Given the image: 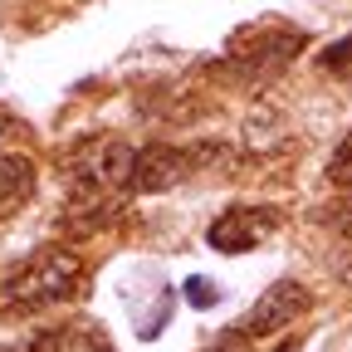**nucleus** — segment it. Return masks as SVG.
<instances>
[{
    "label": "nucleus",
    "instance_id": "obj_11",
    "mask_svg": "<svg viewBox=\"0 0 352 352\" xmlns=\"http://www.w3.org/2000/svg\"><path fill=\"white\" fill-rule=\"evenodd\" d=\"M245 342H250L245 333H230V338H215V342H210V347H201V352H250Z\"/></svg>",
    "mask_w": 352,
    "mask_h": 352
},
{
    "label": "nucleus",
    "instance_id": "obj_13",
    "mask_svg": "<svg viewBox=\"0 0 352 352\" xmlns=\"http://www.w3.org/2000/svg\"><path fill=\"white\" fill-rule=\"evenodd\" d=\"M284 352H289V347H284Z\"/></svg>",
    "mask_w": 352,
    "mask_h": 352
},
{
    "label": "nucleus",
    "instance_id": "obj_7",
    "mask_svg": "<svg viewBox=\"0 0 352 352\" xmlns=\"http://www.w3.org/2000/svg\"><path fill=\"white\" fill-rule=\"evenodd\" d=\"M318 69L333 74V78H347V83H352V34L338 39V44H328V50L318 54Z\"/></svg>",
    "mask_w": 352,
    "mask_h": 352
},
{
    "label": "nucleus",
    "instance_id": "obj_1",
    "mask_svg": "<svg viewBox=\"0 0 352 352\" xmlns=\"http://www.w3.org/2000/svg\"><path fill=\"white\" fill-rule=\"evenodd\" d=\"M83 289V259L69 245H44L0 279V318H30L59 308Z\"/></svg>",
    "mask_w": 352,
    "mask_h": 352
},
{
    "label": "nucleus",
    "instance_id": "obj_9",
    "mask_svg": "<svg viewBox=\"0 0 352 352\" xmlns=\"http://www.w3.org/2000/svg\"><path fill=\"white\" fill-rule=\"evenodd\" d=\"M0 352H59V328H44V333L20 338V342H6Z\"/></svg>",
    "mask_w": 352,
    "mask_h": 352
},
{
    "label": "nucleus",
    "instance_id": "obj_10",
    "mask_svg": "<svg viewBox=\"0 0 352 352\" xmlns=\"http://www.w3.org/2000/svg\"><path fill=\"white\" fill-rule=\"evenodd\" d=\"M186 298H191V308H210V303H215V284H206V279H186Z\"/></svg>",
    "mask_w": 352,
    "mask_h": 352
},
{
    "label": "nucleus",
    "instance_id": "obj_4",
    "mask_svg": "<svg viewBox=\"0 0 352 352\" xmlns=\"http://www.w3.org/2000/svg\"><path fill=\"white\" fill-rule=\"evenodd\" d=\"M279 226H284V215H279L274 206H230L226 215L210 220L206 245L220 250V254H250L254 245L270 240Z\"/></svg>",
    "mask_w": 352,
    "mask_h": 352
},
{
    "label": "nucleus",
    "instance_id": "obj_2",
    "mask_svg": "<svg viewBox=\"0 0 352 352\" xmlns=\"http://www.w3.org/2000/svg\"><path fill=\"white\" fill-rule=\"evenodd\" d=\"M303 44H308V34L303 30H289V25H245L226 44V54H230V64L245 78H270V74L289 69L303 54Z\"/></svg>",
    "mask_w": 352,
    "mask_h": 352
},
{
    "label": "nucleus",
    "instance_id": "obj_12",
    "mask_svg": "<svg viewBox=\"0 0 352 352\" xmlns=\"http://www.w3.org/2000/svg\"><path fill=\"white\" fill-rule=\"evenodd\" d=\"M342 284L352 289V254H347V264H342Z\"/></svg>",
    "mask_w": 352,
    "mask_h": 352
},
{
    "label": "nucleus",
    "instance_id": "obj_8",
    "mask_svg": "<svg viewBox=\"0 0 352 352\" xmlns=\"http://www.w3.org/2000/svg\"><path fill=\"white\" fill-rule=\"evenodd\" d=\"M328 182L333 186H342V191H352V132L333 147V162H328Z\"/></svg>",
    "mask_w": 352,
    "mask_h": 352
},
{
    "label": "nucleus",
    "instance_id": "obj_6",
    "mask_svg": "<svg viewBox=\"0 0 352 352\" xmlns=\"http://www.w3.org/2000/svg\"><path fill=\"white\" fill-rule=\"evenodd\" d=\"M59 352H118V347L94 318H74L59 328Z\"/></svg>",
    "mask_w": 352,
    "mask_h": 352
},
{
    "label": "nucleus",
    "instance_id": "obj_3",
    "mask_svg": "<svg viewBox=\"0 0 352 352\" xmlns=\"http://www.w3.org/2000/svg\"><path fill=\"white\" fill-rule=\"evenodd\" d=\"M220 147H171V142H147L138 147V166H132V191L138 196H162L171 186H182L196 166H206V157H215Z\"/></svg>",
    "mask_w": 352,
    "mask_h": 352
},
{
    "label": "nucleus",
    "instance_id": "obj_5",
    "mask_svg": "<svg viewBox=\"0 0 352 352\" xmlns=\"http://www.w3.org/2000/svg\"><path fill=\"white\" fill-rule=\"evenodd\" d=\"M308 303H314V294H308L298 279H274L270 289L254 298V308L240 318L235 333H245V338H274V333H284L289 323H298L308 314Z\"/></svg>",
    "mask_w": 352,
    "mask_h": 352
}]
</instances>
